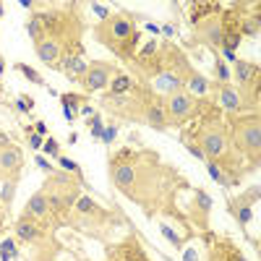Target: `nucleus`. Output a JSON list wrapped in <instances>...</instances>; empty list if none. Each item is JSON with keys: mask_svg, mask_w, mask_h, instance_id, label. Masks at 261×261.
Returning <instances> with one entry per match:
<instances>
[{"mask_svg": "<svg viewBox=\"0 0 261 261\" xmlns=\"http://www.w3.org/2000/svg\"><path fill=\"white\" fill-rule=\"evenodd\" d=\"M26 214L34 217V219H42V217L50 214V201H47V193L45 191H37L29 199V204H26Z\"/></svg>", "mask_w": 261, "mask_h": 261, "instance_id": "ddd939ff", "label": "nucleus"}, {"mask_svg": "<svg viewBox=\"0 0 261 261\" xmlns=\"http://www.w3.org/2000/svg\"><path fill=\"white\" fill-rule=\"evenodd\" d=\"M97 39H99V42H104L107 47H112L120 58H130L128 45L139 39V32L134 29V21H130L125 13H115V16H107L99 24Z\"/></svg>", "mask_w": 261, "mask_h": 261, "instance_id": "f257e3e1", "label": "nucleus"}, {"mask_svg": "<svg viewBox=\"0 0 261 261\" xmlns=\"http://www.w3.org/2000/svg\"><path fill=\"white\" fill-rule=\"evenodd\" d=\"M227 209L235 214V219H238V225L245 230L248 227V222L253 219V206H248V204H240V201H227Z\"/></svg>", "mask_w": 261, "mask_h": 261, "instance_id": "dca6fc26", "label": "nucleus"}, {"mask_svg": "<svg viewBox=\"0 0 261 261\" xmlns=\"http://www.w3.org/2000/svg\"><path fill=\"white\" fill-rule=\"evenodd\" d=\"M34 134H39V136L45 139V136H47V125H45L42 120H37V123H34Z\"/></svg>", "mask_w": 261, "mask_h": 261, "instance_id": "e433bc0d", "label": "nucleus"}, {"mask_svg": "<svg viewBox=\"0 0 261 261\" xmlns=\"http://www.w3.org/2000/svg\"><path fill=\"white\" fill-rule=\"evenodd\" d=\"M86 68H89V63L84 60V55H78V52H68V55L63 58V71L71 81H81Z\"/></svg>", "mask_w": 261, "mask_h": 261, "instance_id": "9b49d317", "label": "nucleus"}, {"mask_svg": "<svg viewBox=\"0 0 261 261\" xmlns=\"http://www.w3.org/2000/svg\"><path fill=\"white\" fill-rule=\"evenodd\" d=\"M235 141L243 149L245 157H258V147H261V128H258V115H251L235 125Z\"/></svg>", "mask_w": 261, "mask_h": 261, "instance_id": "f03ea898", "label": "nucleus"}, {"mask_svg": "<svg viewBox=\"0 0 261 261\" xmlns=\"http://www.w3.org/2000/svg\"><path fill=\"white\" fill-rule=\"evenodd\" d=\"M13 227H16V235H19L21 243H29L32 245V243H39V240L45 238V232H42V227L37 225V219L29 217L26 212L16 219V225H13Z\"/></svg>", "mask_w": 261, "mask_h": 261, "instance_id": "9d476101", "label": "nucleus"}, {"mask_svg": "<svg viewBox=\"0 0 261 261\" xmlns=\"http://www.w3.org/2000/svg\"><path fill=\"white\" fill-rule=\"evenodd\" d=\"M29 147L32 149H42V136H39V134H29Z\"/></svg>", "mask_w": 261, "mask_h": 261, "instance_id": "c9c22d12", "label": "nucleus"}, {"mask_svg": "<svg viewBox=\"0 0 261 261\" xmlns=\"http://www.w3.org/2000/svg\"><path fill=\"white\" fill-rule=\"evenodd\" d=\"M130 86H134V81H130V76H125V73H115V76H112V81H110V91H112V97H123Z\"/></svg>", "mask_w": 261, "mask_h": 261, "instance_id": "412c9836", "label": "nucleus"}, {"mask_svg": "<svg viewBox=\"0 0 261 261\" xmlns=\"http://www.w3.org/2000/svg\"><path fill=\"white\" fill-rule=\"evenodd\" d=\"M217 99H219V104L225 110H230V112H238L243 104H240V91L235 89V86H230V84H219V89H217Z\"/></svg>", "mask_w": 261, "mask_h": 261, "instance_id": "f8f14e48", "label": "nucleus"}, {"mask_svg": "<svg viewBox=\"0 0 261 261\" xmlns=\"http://www.w3.org/2000/svg\"><path fill=\"white\" fill-rule=\"evenodd\" d=\"M91 8H94V13H97V16H102V19H107V16H110V11L104 8V6H99V3H94Z\"/></svg>", "mask_w": 261, "mask_h": 261, "instance_id": "4c0bfd02", "label": "nucleus"}, {"mask_svg": "<svg viewBox=\"0 0 261 261\" xmlns=\"http://www.w3.org/2000/svg\"><path fill=\"white\" fill-rule=\"evenodd\" d=\"M206 167H209V175H212V178H214V180L219 183L222 188H230V186H232V180H230V178H227L225 173H222V170H219V165H217V162H212V160H206Z\"/></svg>", "mask_w": 261, "mask_h": 261, "instance_id": "b1692460", "label": "nucleus"}, {"mask_svg": "<svg viewBox=\"0 0 261 261\" xmlns=\"http://www.w3.org/2000/svg\"><path fill=\"white\" fill-rule=\"evenodd\" d=\"M115 73H117L115 65H110V63H102V60L89 63V68H86V73H84V78H81V84H84L89 91H102V89L110 86V81H112Z\"/></svg>", "mask_w": 261, "mask_h": 261, "instance_id": "39448f33", "label": "nucleus"}, {"mask_svg": "<svg viewBox=\"0 0 261 261\" xmlns=\"http://www.w3.org/2000/svg\"><path fill=\"white\" fill-rule=\"evenodd\" d=\"M144 120H147V125H149V128H154V130H165V128L170 125L162 104H149L147 112H144Z\"/></svg>", "mask_w": 261, "mask_h": 261, "instance_id": "4468645a", "label": "nucleus"}, {"mask_svg": "<svg viewBox=\"0 0 261 261\" xmlns=\"http://www.w3.org/2000/svg\"><path fill=\"white\" fill-rule=\"evenodd\" d=\"M58 167H60V170H65V173H76V175L81 173V167H78L73 160H68V157H63V154L58 157Z\"/></svg>", "mask_w": 261, "mask_h": 261, "instance_id": "cd10ccee", "label": "nucleus"}, {"mask_svg": "<svg viewBox=\"0 0 261 261\" xmlns=\"http://www.w3.org/2000/svg\"><path fill=\"white\" fill-rule=\"evenodd\" d=\"M3 13H6V8H3V3H0V19H3Z\"/></svg>", "mask_w": 261, "mask_h": 261, "instance_id": "37998d69", "label": "nucleus"}, {"mask_svg": "<svg viewBox=\"0 0 261 261\" xmlns=\"http://www.w3.org/2000/svg\"><path fill=\"white\" fill-rule=\"evenodd\" d=\"M16 71L26 78V81H32V84H37V86H45V78L39 76L32 65H26V63H16Z\"/></svg>", "mask_w": 261, "mask_h": 261, "instance_id": "5701e85b", "label": "nucleus"}, {"mask_svg": "<svg viewBox=\"0 0 261 261\" xmlns=\"http://www.w3.org/2000/svg\"><path fill=\"white\" fill-rule=\"evenodd\" d=\"M115 157L117 160H112V180H115V186L120 191L130 193V188H134V183H136V170H134V165L125 162V157H128L125 149L120 154H115Z\"/></svg>", "mask_w": 261, "mask_h": 261, "instance_id": "423d86ee", "label": "nucleus"}, {"mask_svg": "<svg viewBox=\"0 0 261 261\" xmlns=\"http://www.w3.org/2000/svg\"><path fill=\"white\" fill-rule=\"evenodd\" d=\"M160 230H162V235H165V238L170 240V245H173V248H178V251H180V248H183V238H180V235H175V232L170 230L167 225H160Z\"/></svg>", "mask_w": 261, "mask_h": 261, "instance_id": "bb28decb", "label": "nucleus"}, {"mask_svg": "<svg viewBox=\"0 0 261 261\" xmlns=\"http://www.w3.org/2000/svg\"><path fill=\"white\" fill-rule=\"evenodd\" d=\"M3 71H6V60H3V55H0V81H3Z\"/></svg>", "mask_w": 261, "mask_h": 261, "instance_id": "79ce46f5", "label": "nucleus"}, {"mask_svg": "<svg viewBox=\"0 0 261 261\" xmlns=\"http://www.w3.org/2000/svg\"><path fill=\"white\" fill-rule=\"evenodd\" d=\"M115 134H117V125H107V128H104V134H102V141L110 144L115 139Z\"/></svg>", "mask_w": 261, "mask_h": 261, "instance_id": "473e14b6", "label": "nucleus"}, {"mask_svg": "<svg viewBox=\"0 0 261 261\" xmlns=\"http://www.w3.org/2000/svg\"><path fill=\"white\" fill-rule=\"evenodd\" d=\"M165 115H167V123H186L196 115V99L188 94V91H173L165 104Z\"/></svg>", "mask_w": 261, "mask_h": 261, "instance_id": "7ed1b4c3", "label": "nucleus"}, {"mask_svg": "<svg viewBox=\"0 0 261 261\" xmlns=\"http://www.w3.org/2000/svg\"><path fill=\"white\" fill-rule=\"evenodd\" d=\"M34 47H37V58L42 60V63H47V65H58V58L63 55V42H60L55 34H45Z\"/></svg>", "mask_w": 261, "mask_h": 261, "instance_id": "1a4fd4ad", "label": "nucleus"}, {"mask_svg": "<svg viewBox=\"0 0 261 261\" xmlns=\"http://www.w3.org/2000/svg\"><path fill=\"white\" fill-rule=\"evenodd\" d=\"M37 167H39V170H45V173H50V175L55 173V167H52V165L45 160V154H37Z\"/></svg>", "mask_w": 261, "mask_h": 261, "instance_id": "2f4dec72", "label": "nucleus"}, {"mask_svg": "<svg viewBox=\"0 0 261 261\" xmlns=\"http://www.w3.org/2000/svg\"><path fill=\"white\" fill-rule=\"evenodd\" d=\"M183 261H196V251H193V248H188V251L183 253Z\"/></svg>", "mask_w": 261, "mask_h": 261, "instance_id": "58836bf2", "label": "nucleus"}, {"mask_svg": "<svg viewBox=\"0 0 261 261\" xmlns=\"http://www.w3.org/2000/svg\"><path fill=\"white\" fill-rule=\"evenodd\" d=\"M186 91L196 99V97H204L209 91V78H204L201 73H191L188 81H186Z\"/></svg>", "mask_w": 261, "mask_h": 261, "instance_id": "f3484780", "label": "nucleus"}, {"mask_svg": "<svg viewBox=\"0 0 261 261\" xmlns=\"http://www.w3.org/2000/svg\"><path fill=\"white\" fill-rule=\"evenodd\" d=\"M154 50H157V45H154V42L144 45V47H141V58H144V60H147V58H152V55H154Z\"/></svg>", "mask_w": 261, "mask_h": 261, "instance_id": "f704fd0d", "label": "nucleus"}, {"mask_svg": "<svg viewBox=\"0 0 261 261\" xmlns=\"http://www.w3.org/2000/svg\"><path fill=\"white\" fill-rule=\"evenodd\" d=\"M258 196H261V188H258V183H253V186L248 188V191L240 196L238 201H240V204H248V206H253V204L258 201Z\"/></svg>", "mask_w": 261, "mask_h": 261, "instance_id": "a878e982", "label": "nucleus"}, {"mask_svg": "<svg viewBox=\"0 0 261 261\" xmlns=\"http://www.w3.org/2000/svg\"><path fill=\"white\" fill-rule=\"evenodd\" d=\"M238 34H248V37H256V34H258V13L253 16V21H245V24L240 26Z\"/></svg>", "mask_w": 261, "mask_h": 261, "instance_id": "c85d7f7f", "label": "nucleus"}, {"mask_svg": "<svg viewBox=\"0 0 261 261\" xmlns=\"http://www.w3.org/2000/svg\"><path fill=\"white\" fill-rule=\"evenodd\" d=\"M24 167V152L13 144L0 147V175H19V170Z\"/></svg>", "mask_w": 261, "mask_h": 261, "instance_id": "6e6552de", "label": "nucleus"}, {"mask_svg": "<svg viewBox=\"0 0 261 261\" xmlns=\"http://www.w3.org/2000/svg\"><path fill=\"white\" fill-rule=\"evenodd\" d=\"M19 6H21V8H34L32 0H19Z\"/></svg>", "mask_w": 261, "mask_h": 261, "instance_id": "a19ab883", "label": "nucleus"}, {"mask_svg": "<svg viewBox=\"0 0 261 261\" xmlns=\"http://www.w3.org/2000/svg\"><path fill=\"white\" fill-rule=\"evenodd\" d=\"M214 71H217V81L219 84H230V68H227V63L222 60V58H217V63H214Z\"/></svg>", "mask_w": 261, "mask_h": 261, "instance_id": "393cba45", "label": "nucleus"}, {"mask_svg": "<svg viewBox=\"0 0 261 261\" xmlns=\"http://www.w3.org/2000/svg\"><path fill=\"white\" fill-rule=\"evenodd\" d=\"M235 65V68H232V78H235V84H238L240 89V94H245V91L248 89H251V84L256 86L258 84V65L256 63H248V60H235L232 63Z\"/></svg>", "mask_w": 261, "mask_h": 261, "instance_id": "0eeeda50", "label": "nucleus"}, {"mask_svg": "<svg viewBox=\"0 0 261 261\" xmlns=\"http://www.w3.org/2000/svg\"><path fill=\"white\" fill-rule=\"evenodd\" d=\"M26 32H29V37H32V42H34V45L45 37V24H42V19H39L37 13H34V16H32L29 21H26Z\"/></svg>", "mask_w": 261, "mask_h": 261, "instance_id": "4be33fe9", "label": "nucleus"}, {"mask_svg": "<svg viewBox=\"0 0 261 261\" xmlns=\"http://www.w3.org/2000/svg\"><path fill=\"white\" fill-rule=\"evenodd\" d=\"M193 196H196V199H193V212L201 217L199 222H204V217L212 212V196H209L206 191H201V188H196Z\"/></svg>", "mask_w": 261, "mask_h": 261, "instance_id": "6ab92c4d", "label": "nucleus"}, {"mask_svg": "<svg viewBox=\"0 0 261 261\" xmlns=\"http://www.w3.org/2000/svg\"><path fill=\"white\" fill-rule=\"evenodd\" d=\"M201 39L204 42H209L212 47H219L222 45V37H225V29H222V24L219 21H209V24H204L201 26Z\"/></svg>", "mask_w": 261, "mask_h": 261, "instance_id": "2eb2a0df", "label": "nucleus"}, {"mask_svg": "<svg viewBox=\"0 0 261 261\" xmlns=\"http://www.w3.org/2000/svg\"><path fill=\"white\" fill-rule=\"evenodd\" d=\"M160 32H162V34H167V37H173V34H175V26H170V24H165V26H162Z\"/></svg>", "mask_w": 261, "mask_h": 261, "instance_id": "ea45409f", "label": "nucleus"}, {"mask_svg": "<svg viewBox=\"0 0 261 261\" xmlns=\"http://www.w3.org/2000/svg\"><path fill=\"white\" fill-rule=\"evenodd\" d=\"M196 139H199V149L204 152V157L212 160V162H217L222 157V152H225V147H227V136H225V130H222L219 125L204 128Z\"/></svg>", "mask_w": 261, "mask_h": 261, "instance_id": "20e7f679", "label": "nucleus"}, {"mask_svg": "<svg viewBox=\"0 0 261 261\" xmlns=\"http://www.w3.org/2000/svg\"><path fill=\"white\" fill-rule=\"evenodd\" d=\"M16 186H19V178L16 175H8L0 180V201H3L6 209H11L13 204V196H16Z\"/></svg>", "mask_w": 261, "mask_h": 261, "instance_id": "a211bd4d", "label": "nucleus"}, {"mask_svg": "<svg viewBox=\"0 0 261 261\" xmlns=\"http://www.w3.org/2000/svg\"><path fill=\"white\" fill-rule=\"evenodd\" d=\"M76 209L81 214H89V217H107V214H104V209H99L94 201L89 199V196H78V199H76Z\"/></svg>", "mask_w": 261, "mask_h": 261, "instance_id": "aec40b11", "label": "nucleus"}, {"mask_svg": "<svg viewBox=\"0 0 261 261\" xmlns=\"http://www.w3.org/2000/svg\"><path fill=\"white\" fill-rule=\"evenodd\" d=\"M32 104H34L32 99H21V97H19V99H16V110H21V112H29V110H32Z\"/></svg>", "mask_w": 261, "mask_h": 261, "instance_id": "72a5a7b5", "label": "nucleus"}, {"mask_svg": "<svg viewBox=\"0 0 261 261\" xmlns=\"http://www.w3.org/2000/svg\"><path fill=\"white\" fill-rule=\"evenodd\" d=\"M42 154H50V157H55V160H58V157H60V152H58V141H55V139H47V141L42 144Z\"/></svg>", "mask_w": 261, "mask_h": 261, "instance_id": "c756f323", "label": "nucleus"}, {"mask_svg": "<svg viewBox=\"0 0 261 261\" xmlns=\"http://www.w3.org/2000/svg\"><path fill=\"white\" fill-rule=\"evenodd\" d=\"M0 251H6V253H11L13 258H19V256H21V253L16 251V243H13L11 238H8V240H3V243H0Z\"/></svg>", "mask_w": 261, "mask_h": 261, "instance_id": "7c9ffc66", "label": "nucleus"}]
</instances>
